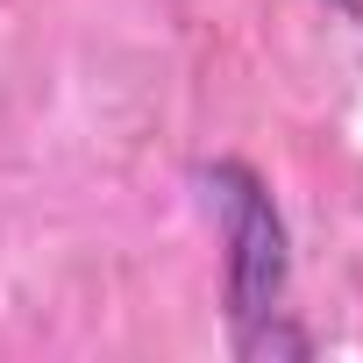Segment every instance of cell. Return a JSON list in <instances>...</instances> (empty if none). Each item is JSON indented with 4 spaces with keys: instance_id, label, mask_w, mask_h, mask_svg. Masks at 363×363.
Masks as SVG:
<instances>
[{
    "instance_id": "6da1fadb",
    "label": "cell",
    "mask_w": 363,
    "mask_h": 363,
    "mask_svg": "<svg viewBox=\"0 0 363 363\" xmlns=\"http://www.w3.org/2000/svg\"><path fill=\"white\" fill-rule=\"evenodd\" d=\"M207 193L221 207V242H228V335L242 356H278V349H306L292 335H278L285 320V278H292V257H285V221L264 193V178L250 164H214L207 171Z\"/></svg>"
}]
</instances>
